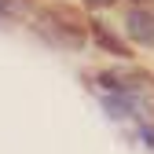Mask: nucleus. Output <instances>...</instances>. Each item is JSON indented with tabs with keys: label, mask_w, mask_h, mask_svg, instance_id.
I'll use <instances>...</instances> for the list:
<instances>
[{
	"label": "nucleus",
	"mask_w": 154,
	"mask_h": 154,
	"mask_svg": "<svg viewBox=\"0 0 154 154\" xmlns=\"http://www.w3.org/2000/svg\"><path fill=\"white\" fill-rule=\"evenodd\" d=\"M125 26H128V37L136 44H154V15L150 11H140V8H132L128 18H125Z\"/></svg>",
	"instance_id": "nucleus-1"
},
{
	"label": "nucleus",
	"mask_w": 154,
	"mask_h": 154,
	"mask_svg": "<svg viewBox=\"0 0 154 154\" xmlns=\"http://www.w3.org/2000/svg\"><path fill=\"white\" fill-rule=\"evenodd\" d=\"M92 37L99 41V48H106V51H114V55H128V48H125V44H121L114 33H106L99 22H92Z\"/></svg>",
	"instance_id": "nucleus-2"
},
{
	"label": "nucleus",
	"mask_w": 154,
	"mask_h": 154,
	"mask_svg": "<svg viewBox=\"0 0 154 154\" xmlns=\"http://www.w3.org/2000/svg\"><path fill=\"white\" fill-rule=\"evenodd\" d=\"M103 106H106V114H110V118H128V114H132L128 99H121V95H114V99H106Z\"/></svg>",
	"instance_id": "nucleus-3"
},
{
	"label": "nucleus",
	"mask_w": 154,
	"mask_h": 154,
	"mask_svg": "<svg viewBox=\"0 0 154 154\" xmlns=\"http://www.w3.org/2000/svg\"><path fill=\"white\" fill-rule=\"evenodd\" d=\"M140 140H147V147L154 150V125H140Z\"/></svg>",
	"instance_id": "nucleus-4"
},
{
	"label": "nucleus",
	"mask_w": 154,
	"mask_h": 154,
	"mask_svg": "<svg viewBox=\"0 0 154 154\" xmlns=\"http://www.w3.org/2000/svg\"><path fill=\"white\" fill-rule=\"evenodd\" d=\"M92 8H106V4H114V0H88Z\"/></svg>",
	"instance_id": "nucleus-5"
},
{
	"label": "nucleus",
	"mask_w": 154,
	"mask_h": 154,
	"mask_svg": "<svg viewBox=\"0 0 154 154\" xmlns=\"http://www.w3.org/2000/svg\"><path fill=\"white\" fill-rule=\"evenodd\" d=\"M0 15H4V0H0Z\"/></svg>",
	"instance_id": "nucleus-6"
}]
</instances>
